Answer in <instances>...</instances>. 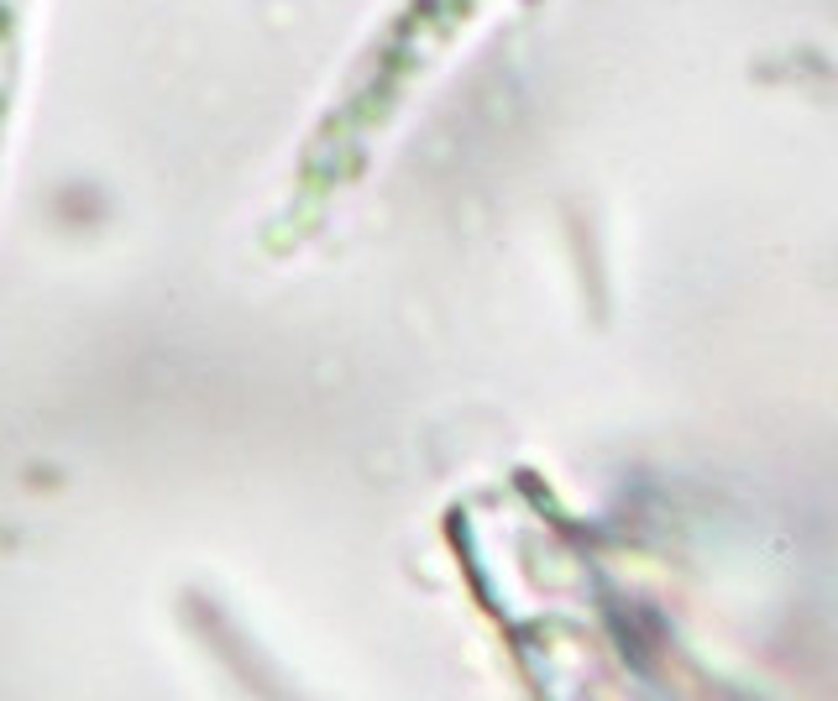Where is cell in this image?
Listing matches in <instances>:
<instances>
[{"label":"cell","instance_id":"cell-1","mask_svg":"<svg viewBox=\"0 0 838 701\" xmlns=\"http://www.w3.org/2000/svg\"><path fill=\"white\" fill-rule=\"evenodd\" d=\"M22 22H27V0H0V146H5V131H11V105H16Z\"/></svg>","mask_w":838,"mask_h":701}]
</instances>
